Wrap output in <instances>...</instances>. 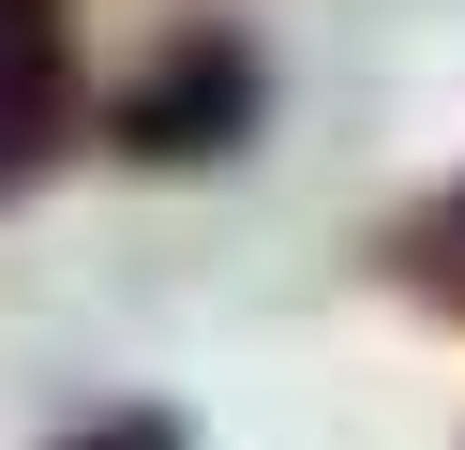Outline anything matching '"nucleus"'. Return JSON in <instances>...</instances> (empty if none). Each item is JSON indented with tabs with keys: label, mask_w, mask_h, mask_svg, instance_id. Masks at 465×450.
<instances>
[{
	"label": "nucleus",
	"mask_w": 465,
	"mask_h": 450,
	"mask_svg": "<svg viewBox=\"0 0 465 450\" xmlns=\"http://www.w3.org/2000/svg\"><path fill=\"white\" fill-rule=\"evenodd\" d=\"M255 120H271V60H255L225 15L165 30V45L135 60L121 90H105V150H121V165H151V180H181V165H225Z\"/></svg>",
	"instance_id": "f257e3e1"
},
{
	"label": "nucleus",
	"mask_w": 465,
	"mask_h": 450,
	"mask_svg": "<svg viewBox=\"0 0 465 450\" xmlns=\"http://www.w3.org/2000/svg\"><path fill=\"white\" fill-rule=\"evenodd\" d=\"M375 270H391L420 315H450V330H465V180H450V195H420V210H391Z\"/></svg>",
	"instance_id": "7ed1b4c3"
},
{
	"label": "nucleus",
	"mask_w": 465,
	"mask_h": 450,
	"mask_svg": "<svg viewBox=\"0 0 465 450\" xmlns=\"http://www.w3.org/2000/svg\"><path fill=\"white\" fill-rule=\"evenodd\" d=\"M91 135V45L75 0H0V210L45 195V165Z\"/></svg>",
	"instance_id": "f03ea898"
},
{
	"label": "nucleus",
	"mask_w": 465,
	"mask_h": 450,
	"mask_svg": "<svg viewBox=\"0 0 465 450\" xmlns=\"http://www.w3.org/2000/svg\"><path fill=\"white\" fill-rule=\"evenodd\" d=\"M61 450H195V435H181V405H105V420H75Z\"/></svg>",
	"instance_id": "20e7f679"
}]
</instances>
